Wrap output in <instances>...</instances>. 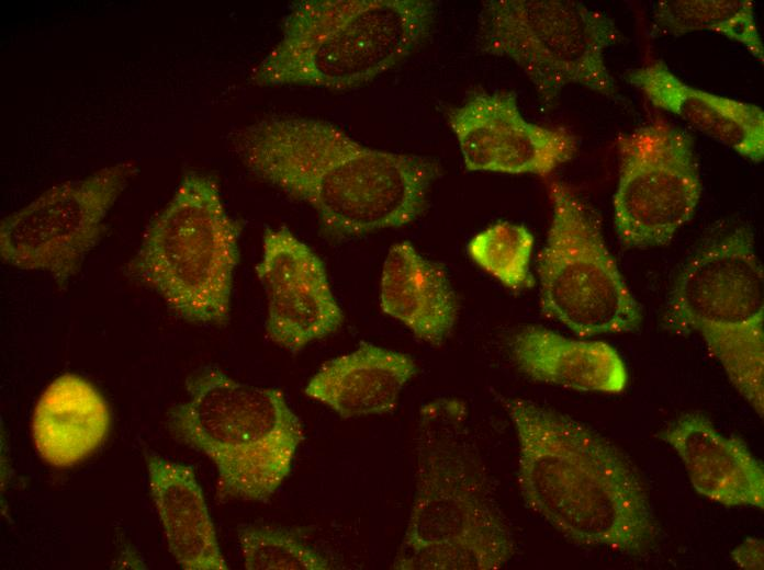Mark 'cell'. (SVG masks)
Returning <instances> with one entry per match:
<instances>
[{
	"label": "cell",
	"instance_id": "d6986e66",
	"mask_svg": "<svg viewBox=\"0 0 764 570\" xmlns=\"http://www.w3.org/2000/svg\"><path fill=\"white\" fill-rule=\"evenodd\" d=\"M150 495L169 550L184 570H226L213 521L194 470L146 453Z\"/></svg>",
	"mask_w": 764,
	"mask_h": 570
},
{
	"label": "cell",
	"instance_id": "4fadbf2b",
	"mask_svg": "<svg viewBox=\"0 0 764 570\" xmlns=\"http://www.w3.org/2000/svg\"><path fill=\"white\" fill-rule=\"evenodd\" d=\"M256 272L267 295V337L277 345L297 352L342 324L323 261L288 229L265 231Z\"/></svg>",
	"mask_w": 764,
	"mask_h": 570
},
{
	"label": "cell",
	"instance_id": "9c48e42d",
	"mask_svg": "<svg viewBox=\"0 0 764 570\" xmlns=\"http://www.w3.org/2000/svg\"><path fill=\"white\" fill-rule=\"evenodd\" d=\"M552 217L537 261L542 312L578 337L639 329L641 309L593 210L566 184H550Z\"/></svg>",
	"mask_w": 764,
	"mask_h": 570
},
{
	"label": "cell",
	"instance_id": "277c9868",
	"mask_svg": "<svg viewBox=\"0 0 764 570\" xmlns=\"http://www.w3.org/2000/svg\"><path fill=\"white\" fill-rule=\"evenodd\" d=\"M427 0H303L285 15L278 42L251 70L256 86L346 91L412 55L429 36Z\"/></svg>",
	"mask_w": 764,
	"mask_h": 570
},
{
	"label": "cell",
	"instance_id": "ac0fdd59",
	"mask_svg": "<svg viewBox=\"0 0 764 570\" xmlns=\"http://www.w3.org/2000/svg\"><path fill=\"white\" fill-rule=\"evenodd\" d=\"M381 310L429 344L440 345L458 317V299L443 267L408 241L394 243L384 260Z\"/></svg>",
	"mask_w": 764,
	"mask_h": 570
},
{
	"label": "cell",
	"instance_id": "9a60e30c",
	"mask_svg": "<svg viewBox=\"0 0 764 570\" xmlns=\"http://www.w3.org/2000/svg\"><path fill=\"white\" fill-rule=\"evenodd\" d=\"M627 81L656 109L755 162L764 158V111L754 103L694 88L661 60L630 70Z\"/></svg>",
	"mask_w": 764,
	"mask_h": 570
},
{
	"label": "cell",
	"instance_id": "cb8c5ba5",
	"mask_svg": "<svg viewBox=\"0 0 764 570\" xmlns=\"http://www.w3.org/2000/svg\"><path fill=\"white\" fill-rule=\"evenodd\" d=\"M764 546L763 540L749 537L731 552L733 562L742 569H763Z\"/></svg>",
	"mask_w": 764,
	"mask_h": 570
},
{
	"label": "cell",
	"instance_id": "3957f363",
	"mask_svg": "<svg viewBox=\"0 0 764 570\" xmlns=\"http://www.w3.org/2000/svg\"><path fill=\"white\" fill-rule=\"evenodd\" d=\"M465 417L458 400L420 410L415 495L393 569L496 570L514 555Z\"/></svg>",
	"mask_w": 764,
	"mask_h": 570
},
{
	"label": "cell",
	"instance_id": "5b68a950",
	"mask_svg": "<svg viewBox=\"0 0 764 570\" xmlns=\"http://www.w3.org/2000/svg\"><path fill=\"white\" fill-rule=\"evenodd\" d=\"M186 389L188 398L171 408L168 426L212 461L217 497L265 501L274 494L304 438L282 391L238 381L211 366L193 372Z\"/></svg>",
	"mask_w": 764,
	"mask_h": 570
},
{
	"label": "cell",
	"instance_id": "7402d4cb",
	"mask_svg": "<svg viewBox=\"0 0 764 570\" xmlns=\"http://www.w3.org/2000/svg\"><path fill=\"white\" fill-rule=\"evenodd\" d=\"M533 236L524 225L498 221L468 243L469 256L506 287L521 290L533 285L530 260Z\"/></svg>",
	"mask_w": 764,
	"mask_h": 570
},
{
	"label": "cell",
	"instance_id": "44dd1931",
	"mask_svg": "<svg viewBox=\"0 0 764 570\" xmlns=\"http://www.w3.org/2000/svg\"><path fill=\"white\" fill-rule=\"evenodd\" d=\"M653 34L678 36L708 31L741 44L761 64L764 45L755 7L748 0H668L655 4Z\"/></svg>",
	"mask_w": 764,
	"mask_h": 570
},
{
	"label": "cell",
	"instance_id": "e0dca14e",
	"mask_svg": "<svg viewBox=\"0 0 764 570\" xmlns=\"http://www.w3.org/2000/svg\"><path fill=\"white\" fill-rule=\"evenodd\" d=\"M513 361L532 380L578 391L618 394L628 381L618 351L598 340L566 338L540 326H526L509 340Z\"/></svg>",
	"mask_w": 764,
	"mask_h": 570
},
{
	"label": "cell",
	"instance_id": "8fae6325",
	"mask_svg": "<svg viewBox=\"0 0 764 570\" xmlns=\"http://www.w3.org/2000/svg\"><path fill=\"white\" fill-rule=\"evenodd\" d=\"M135 172L124 161L55 185L0 224V256L65 283L103 231L104 218Z\"/></svg>",
	"mask_w": 764,
	"mask_h": 570
},
{
	"label": "cell",
	"instance_id": "603a6c76",
	"mask_svg": "<svg viewBox=\"0 0 764 570\" xmlns=\"http://www.w3.org/2000/svg\"><path fill=\"white\" fill-rule=\"evenodd\" d=\"M247 570H327L330 562L295 533L283 527L247 525L238 529Z\"/></svg>",
	"mask_w": 764,
	"mask_h": 570
},
{
	"label": "cell",
	"instance_id": "2e32d148",
	"mask_svg": "<svg viewBox=\"0 0 764 570\" xmlns=\"http://www.w3.org/2000/svg\"><path fill=\"white\" fill-rule=\"evenodd\" d=\"M416 373L409 355L361 343L355 351L326 362L310 379L304 394L345 419L382 414L394 409Z\"/></svg>",
	"mask_w": 764,
	"mask_h": 570
},
{
	"label": "cell",
	"instance_id": "ba28073f",
	"mask_svg": "<svg viewBox=\"0 0 764 570\" xmlns=\"http://www.w3.org/2000/svg\"><path fill=\"white\" fill-rule=\"evenodd\" d=\"M619 41L613 19L569 0L484 1L475 34L483 54L513 60L549 106L572 84L614 96L605 54Z\"/></svg>",
	"mask_w": 764,
	"mask_h": 570
},
{
	"label": "cell",
	"instance_id": "52a82bcc",
	"mask_svg": "<svg viewBox=\"0 0 764 570\" xmlns=\"http://www.w3.org/2000/svg\"><path fill=\"white\" fill-rule=\"evenodd\" d=\"M238 258V227L216 184L191 172L150 223L127 273L179 317L224 326Z\"/></svg>",
	"mask_w": 764,
	"mask_h": 570
},
{
	"label": "cell",
	"instance_id": "7c38bea8",
	"mask_svg": "<svg viewBox=\"0 0 764 570\" xmlns=\"http://www.w3.org/2000/svg\"><path fill=\"white\" fill-rule=\"evenodd\" d=\"M468 171L547 175L576 153L563 128L528 122L513 92H478L447 115Z\"/></svg>",
	"mask_w": 764,
	"mask_h": 570
},
{
	"label": "cell",
	"instance_id": "8992f818",
	"mask_svg": "<svg viewBox=\"0 0 764 570\" xmlns=\"http://www.w3.org/2000/svg\"><path fill=\"white\" fill-rule=\"evenodd\" d=\"M748 226L707 240L684 263L667 294L665 331L698 334L737 391L764 410V277Z\"/></svg>",
	"mask_w": 764,
	"mask_h": 570
},
{
	"label": "cell",
	"instance_id": "7a4b0ae2",
	"mask_svg": "<svg viewBox=\"0 0 764 570\" xmlns=\"http://www.w3.org/2000/svg\"><path fill=\"white\" fill-rule=\"evenodd\" d=\"M519 447L525 504L570 540L631 556L659 536L645 486L610 442L583 423L520 398H501Z\"/></svg>",
	"mask_w": 764,
	"mask_h": 570
},
{
	"label": "cell",
	"instance_id": "6da1fadb",
	"mask_svg": "<svg viewBox=\"0 0 764 570\" xmlns=\"http://www.w3.org/2000/svg\"><path fill=\"white\" fill-rule=\"evenodd\" d=\"M233 146L255 175L312 207L334 240L415 220L441 173L434 159L368 147L310 117L259 121L240 129Z\"/></svg>",
	"mask_w": 764,
	"mask_h": 570
},
{
	"label": "cell",
	"instance_id": "5bb4252c",
	"mask_svg": "<svg viewBox=\"0 0 764 570\" xmlns=\"http://www.w3.org/2000/svg\"><path fill=\"white\" fill-rule=\"evenodd\" d=\"M658 437L679 456L700 495L726 506L764 508L761 461L744 442L722 434L706 415L685 413Z\"/></svg>",
	"mask_w": 764,
	"mask_h": 570
},
{
	"label": "cell",
	"instance_id": "ffe728a7",
	"mask_svg": "<svg viewBox=\"0 0 764 570\" xmlns=\"http://www.w3.org/2000/svg\"><path fill=\"white\" fill-rule=\"evenodd\" d=\"M110 424L109 406L98 389L78 375L65 374L41 395L31 431L43 460L54 467H70L103 443Z\"/></svg>",
	"mask_w": 764,
	"mask_h": 570
},
{
	"label": "cell",
	"instance_id": "30bf717a",
	"mask_svg": "<svg viewBox=\"0 0 764 570\" xmlns=\"http://www.w3.org/2000/svg\"><path fill=\"white\" fill-rule=\"evenodd\" d=\"M694 145L689 134L663 119L644 123L619 137V178L613 207L622 246H666L693 218L701 196Z\"/></svg>",
	"mask_w": 764,
	"mask_h": 570
}]
</instances>
